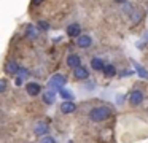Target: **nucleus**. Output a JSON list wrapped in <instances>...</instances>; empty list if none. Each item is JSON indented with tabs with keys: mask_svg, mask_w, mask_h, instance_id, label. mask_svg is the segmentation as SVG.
Masks as SVG:
<instances>
[{
	"mask_svg": "<svg viewBox=\"0 0 148 143\" xmlns=\"http://www.w3.org/2000/svg\"><path fill=\"white\" fill-rule=\"evenodd\" d=\"M108 116H110V110L107 107H96L89 113V118L92 121H96V122H100V121L107 119Z\"/></svg>",
	"mask_w": 148,
	"mask_h": 143,
	"instance_id": "nucleus-1",
	"label": "nucleus"
},
{
	"mask_svg": "<svg viewBox=\"0 0 148 143\" xmlns=\"http://www.w3.org/2000/svg\"><path fill=\"white\" fill-rule=\"evenodd\" d=\"M65 83H67L65 76L61 75V73H56V75L51 76L48 86H49V89H59V91H61V89H64V84H65Z\"/></svg>",
	"mask_w": 148,
	"mask_h": 143,
	"instance_id": "nucleus-2",
	"label": "nucleus"
},
{
	"mask_svg": "<svg viewBox=\"0 0 148 143\" xmlns=\"http://www.w3.org/2000/svg\"><path fill=\"white\" fill-rule=\"evenodd\" d=\"M142 100H143V92L142 91H132L131 92V95H129L131 105H140Z\"/></svg>",
	"mask_w": 148,
	"mask_h": 143,
	"instance_id": "nucleus-3",
	"label": "nucleus"
},
{
	"mask_svg": "<svg viewBox=\"0 0 148 143\" xmlns=\"http://www.w3.org/2000/svg\"><path fill=\"white\" fill-rule=\"evenodd\" d=\"M67 65L72 67V68H78V67H81L80 56H77V54H70V56L67 57Z\"/></svg>",
	"mask_w": 148,
	"mask_h": 143,
	"instance_id": "nucleus-4",
	"label": "nucleus"
},
{
	"mask_svg": "<svg viewBox=\"0 0 148 143\" xmlns=\"http://www.w3.org/2000/svg\"><path fill=\"white\" fill-rule=\"evenodd\" d=\"M26 91H27V94H29V95H38L40 91H42V88H40L38 83H27Z\"/></svg>",
	"mask_w": 148,
	"mask_h": 143,
	"instance_id": "nucleus-5",
	"label": "nucleus"
},
{
	"mask_svg": "<svg viewBox=\"0 0 148 143\" xmlns=\"http://www.w3.org/2000/svg\"><path fill=\"white\" fill-rule=\"evenodd\" d=\"M91 43H92V40H91L89 35H81L77 40V44L80 48H88V46H91Z\"/></svg>",
	"mask_w": 148,
	"mask_h": 143,
	"instance_id": "nucleus-6",
	"label": "nucleus"
},
{
	"mask_svg": "<svg viewBox=\"0 0 148 143\" xmlns=\"http://www.w3.org/2000/svg\"><path fill=\"white\" fill-rule=\"evenodd\" d=\"M61 110H62V113H64V114H67V113H73V111L77 110V105H75L72 100H69V102H64V103H62Z\"/></svg>",
	"mask_w": 148,
	"mask_h": 143,
	"instance_id": "nucleus-7",
	"label": "nucleus"
},
{
	"mask_svg": "<svg viewBox=\"0 0 148 143\" xmlns=\"http://www.w3.org/2000/svg\"><path fill=\"white\" fill-rule=\"evenodd\" d=\"M48 130H49V127H48V124H45V122H38L34 127V132H35L37 135H45Z\"/></svg>",
	"mask_w": 148,
	"mask_h": 143,
	"instance_id": "nucleus-8",
	"label": "nucleus"
},
{
	"mask_svg": "<svg viewBox=\"0 0 148 143\" xmlns=\"http://www.w3.org/2000/svg\"><path fill=\"white\" fill-rule=\"evenodd\" d=\"M75 78L78 79H86L88 76H89V72H88V68H84V67H78V68H75Z\"/></svg>",
	"mask_w": 148,
	"mask_h": 143,
	"instance_id": "nucleus-9",
	"label": "nucleus"
},
{
	"mask_svg": "<svg viewBox=\"0 0 148 143\" xmlns=\"http://www.w3.org/2000/svg\"><path fill=\"white\" fill-rule=\"evenodd\" d=\"M80 32H81V29H80V25H78V24H70L67 27V35H69V37H78Z\"/></svg>",
	"mask_w": 148,
	"mask_h": 143,
	"instance_id": "nucleus-10",
	"label": "nucleus"
},
{
	"mask_svg": "<svg viewBox=\"0 0 148 143\" xmlns=\"http://www.w3.org/2000/svg\"><path fill=\"white\" fill-rule=\"evenodd\" d=\"M54 99H56V94H54L53 89H48V91L43 94V100H45V103H48V105L54 103Z\"/></svg>",
	"mask_w": 148,
	"mask_h": 143,
	"instance_id": "nucleus-11",
	"label": "nucleus"
},
{
	"mask_svg": "<svg viewBox=\"0 0 148 143\" xmlns=\"http://www.w3.org/2000/svg\"><path fill=\"white\" fill-rule=\"evenodd\" d=\"M5 68H7V73H11V75H16V73L19 72V68H21V67H18V64H16V62H8Z\"/></svg>",
	"mask_w": 148,
	"mask_h": 143,
	"instance_id": "nucleus-12",
	"label": "nucleus"
},
{
	"mask_svg": "<svg viewBox=\"0 0 148 143\" xmlns=\"http://www.w3.org/2000/svg\"><path fill=\"white\" fill-rule=\"evenodd\" d=\"M91 65H92L94 70H103L105 68V64L102 62V59H97V57H94V59L91 60Z\"/></svg>",
	"mask_w": 148,
	"mask_h": 143,
	"instance_id": "nucleus-13",
	"label": "nucleus"
},
{
	"mask_svg": "<svg viewBox=\"0 0 148 143\" xmlns=\"http://www.w3.org/2000/svg\"><path fill=\"white\" fill-rule=\"evenodd\" d=\"M59 94H61V97L65 99V100H72V99H73V94H72L70 91H67V89H61Z\"/></svg>",
	"mask_w": 148,
	"mask_h": 143,
	"instance_id": "nucleus-14",
	"label": "nucleus"
},
{
	"mask_svg": "<svg viewBox=\"0 0 148 143\" xmlns=\"http://www.w3.org/2000/svg\"><path fill=\"white\" fill-rule=\"evenodd\" d=\"M134 65H135V68H137L138 76H142V78H148V72H145V70H143V67H142V65H138V64H135V62H134Z\"/></svg>",
	"mask_w": 148,
	"mask_h": 143,
	"instance_id": "nucleus-15",
	"label": "nucleus"
},
{
	"mask_svg": "<svg viewBox=\"0 0 148 143\" xmlns=\"http://www.w3.org/2000/svg\"><path fill=\"white\" fill-rule=\"evenodd\" d=\"M103 73H105L107 76H113L116 73V68L113 65H105V68H103Z\"/></svg>",
	"mask_w": 148,
	"mask_h": 143,
	"instance_id": "nucleus-16",
	"label": "nucleus"
},
{
	"mask_svg": "<svg viewBox=\"0 0 148 143\" xmlns=\"http://www.w3.org/2000/svg\"><path fill=\"white\" fill-rule=\"evenodd\" d=\"M27 75H29V70H27V68H23V67H21L19 72H18V78H26Z\"/></svg>",
	"mask_w": 148,
	"mask_h": 143,
	"instance_id": "nucleus-17",
	"label": "nucleus"
},
{
	"mask_svg": "<svg viewBox=\"0 0 148 143\" xmlns=\"http://www.w3.org/2000/svg\"><path fill=\"white\" fill-rule=\"evenodd\" d=\"M7 91V79H0V92Z\"/></svg>",
	"mask_w": 148,
	"mask_h": 143,
	"instance_id": "nucleus-18",
	"label": "nucleus"
},
{
	"mask_svg": "<svg viewBox=\"0 0 148 143\" xmlns=\"http://www.w3.org/2000/svg\"><path fill=\"white\" fill-rule=\"evenodd\" d=\"M38 29H43V30H48V29H49L48 22H45V21H40V22H38Z\"/></svg>",
	"mask_w": 148,
	"mask_h": 143,
	"instance_id": "nucleus-19",
	"label": "nucleus"
},
{
	"mask_svg": "<svg viewBox=\"0 0 148 143\" xmlns=\"http://www.w3.org/2000/svg\"><path fill=\"white\" fill-rule=\"evenodd\" d=\"M40 143H56V140L51 138V137H45V138L40 140Z\"/></svg>",
	"mask_w": 148,
	"mask_h": 143,
	"instance_id": "nucleus-20",
	"label": "nucleus"
},
{
	"mask_svg": "<svg viewBox=\"0 0 148 143\" xmlns=\"http://www.w3.org/2000/svg\"><path fill=\"white\" fill-rule=\"evenodd\" d=\"M27 30H29V32H27V34H29V37H34V35H35V32H34V27H32V25H29V27H27Z\"/></svg>",
	"mask_w": 148,
	"mask_h": 143,
	"instance_id": "nucleus-21",
	"label": "nucleus"
},
{
	"mask_svg": "<svg viewBox=\"0 0 148 143\" xmlns=\"http://www.w3.org/2000/svg\"><path fill=\"white\" fill-rule=\"evenodd\" d=\"M42 2H43V0H32V5H40Z\"/></svg>",
	"mask_w": 148,
	"mask_h": 143,
	"instance_id": "nucleus-22",
	"label": "nucleus"
},
{
	"mask_svg": "<svg viewBox=\"0 0 148 143\" xmlns=\"http://www.w3.org/2000/svg\"><path fill=\"white\" fill-rule=\"evenodd\" d=\"M115 2H116V3H124L126 0H115Z\"/></svg>",
	"mask_w": 148,
	"mask_h": 143,
	"instance_id": "nucleus-23",
	"label": "nucleus"
}]
</instances>
